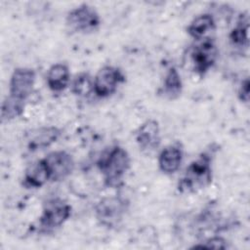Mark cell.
Here are the masks:
<instances>
[{"mask_svg":"<svg viewBox=\"0 0 250 250\" xmlns=\"http://www.w3.org/2000/svg\"><path fill=\"white\" fill-rule=\"evenodd\" d=\"M184 159V149L180 143L165 146L158 155V167L163 174L172 175L176 173Z\"/></svg>","mask_w":250,"mask_h":250,"instance_id":"12","label":"cell"},{"mask_svg":"<svg viewBox=\"0 0 250 250\" xmlns=\"http://www.w3.org/2000/svg\"><path fill=\"white\" fill-rule=\"evenodd\" d=\"M71 91L78 97H89L94 94V78L88 72L77 74L71 83Z\"/></svg>","mask_w":250,"mask_h":250,"instance_id":"19","label":"cell"},{"mask_svg":"<svg viewBox=\"0 0 250 250\" xmlns=\"http://www.w3.org/2000/svg\"><path fill=\"white\" fill-rule=\"evenodd\" d=\"M129 201L121 196H107L101 199L95 206L97 221L104 227H117L128 211Z\"/></svg>","mask_w":250,"mask_h":250,"instance_id":"4","label":"cell"},{"mask_svg":"<svg viewBox=\"0 0 250 250\" xmlns=\"http://www.w3.org/2000/svg\"><path fill=\"white\" fill-rule=\"evenodd\" d=\"M229 247L228 241L222 236H211L202 242L194 245L192 248H205V249H227Z\"/></svg>","mask_w":250,"mask_h":250,"instance_id":"20","label":"cell"},{"mask_svg":"<svg viewBox=\"0 0 250 250\" xmlns=\"http://www.w3.org/2000/svg\"><path fill=\"white\" fill-rule=\"evenodd\" d=\"M250 82L249 78L245 77L241 82L237 90V97L239 101L243 104L249 103V96H250Z\"/></svg>","mask_w":250,"mask_h":250,"instance_id":"21","label":"cell"},{"mask_svg":"<svg viewBox=\"0 0 250 250\" xmlns=\"http://www.w3.org/2000/svg\"><path fill=\"white\" fill-rule=\"evenodd\" d=\"M135 140L144 152L150 153L157 149L161 143L159 123L155 119H147L135 132Z\"/></svg>","mask_w":250,"mask_h":250,"instance_id":"11","label":"cell"},{"mask_svg":"<svg viewBox=\"0 0 250 250\" xmlns=\"http://www.w3.org/2000/svg\"><path fill=\"white\" fill-rule=\"evenodd\" d=\"M35 79V71L32 68H16L11 75L9 83V95L14 98L26 101L33 91Z\"/></svg>","mask_w":250,"mask_h":250,"instance_id":"10","label":"cell"},{"mask_svg":"<svg viewBox=\"0 0 250 250\" xmlns=\"http://www.w3.org/2000/svg\"><path fill=\"white\" fill-rule=\"evenodd\" d=\"M125 74L114 65H104L94 77V94L100 99L112 96L118 87L125 82Z\"/></svg>","mask_w":250,"mask_h":250,"instance_id":"6","label":"cell"},{"mask_svg":"<svg viewBox=\"0 0 250 250\" xmlns=\"http://www.w3.org/2000/svg\"><path fill=\"white\" fill-rule=\"evenodd\" d=\"M48 181H50V175L42 158L31 163L25 169L22 185L26 188H39Z\"/></svg>","mask_w":250,"mask_h":250,"instance_id":"14","label":"cell"},{"mask_svg":"<svg viewBox=\"0 0 250 250\" xmlns=\"http://www.w3.org/2000/svg\"><path fill=\"white\" fill-rule=\"evenodd\" d=\"M48 88L54 93L64 91L70 82L69 68L65 63L58 62L50 66L46 76Z\"/></svg>","mask_w":250,"mask_h":250,"instance_id":"13","label":"cell"},{"mask_svg":"<svg viewBox=\"0 0 250 250\" xmlns=\"http://www.w3.org/2000/svg\"><path fill=\"white\" fill-rule=\"evenodd\" d=\"M216 21L211 14L205 13L195 17L188 25L187 31L190 37L195 40H203L208 38V34L214 31Z\"/></svg>","mask_w":250,"mask_h":250,"instance_id":"15","label":"cell"},{"mask_svg":"<svg viewBox=\"0 0 250 250\" xmlns=\"http://www.w3.org/2000/svg\"><path fill=\"white\" fill-rule=\"evenodd\" d=\"M65 22L71 31L90 33L98 29L101 24V18L95 7L84 3L68 12Z\"/></svg>","mask_w":250,"mask_h":250,"instance_id":"5","label":"cell"},{"mask_svg":"<svg viewBox=\"0 0 250 250\" xmlns=\"http://www.w3.org/2000/svg\"><path fill=\"white\" fill-rule=\"evenodd\" d=\"M249 16L247 13L239 15L234 26L229 34L230 44L240 50H247L249 46Z\"/></svg>","mask_w":250,"mask_h":250,"instance_id":"16","label":"cell"},{"mask_svg":"<svg viewBox=\"0 0 250 250\" xmlns=\"http://www.w3.org/2000/svg\"><path fill=\"white\" fill-rule=\"evenodd\" d=\"M61 130L56 126H41L25 132L23 141L28 151H37L49 147L61 137Z\"/></svg>","mask_w":250,"mask_h":250,"instance_id":"9","label":"cell"},{"mask_svg":"<svg viewBox=\"0 0 250 250\" xmlns=\"http://www.w3.org/2000/svg\"><path fill=\"white\" fill-rule=\"evenodd\" d=\"M213 150L201 152L186 168L178 183V190L182 193H192L208 187L213 179Z\"/></svg>","mask_w":250,"mask_h":250,"instance_id":"2","label":"cell"},{"mask_svg":"<svg viewBox=\"0 0 250 250\" xmlns=\"http://www.w3.org/2000/svg\"><path fill=\"white\" fill-rule=\"evenodd\" d=\"M182 91L183 81L181 74L175 66H171L165 73L159 93L168 100H176L181 96Z\"/></svg>","mask_w":250,"mask_h":250,"instance_id":"17","label":"cell"},{"mask_svg":"<svg viewBox=\"0 0 250 250\" xmlns=\"http://www.w3.org/2000/svg\"><path fill=\"white\" fill-rule=\"evenodd\" d=\"M218 55L219 50L213 38L200 40L190 54L194 72L199 76H204L214 66Z\"/></svg>","mask_w":250,"mask_h":250,"instance_id":"7","label":"cell"},{"mask_svg":"<svg viewBox=\"0 0 250 250\" xmlns=\"http://www.w3.org/2000/svg\"><path fill=\"white\" fill-rule=\"evenodd\" d=\"M130 166V155L119 145L106 148L97 161V167L102 174L104 186L112 188H120L123 185L124 177Z\"/></svg>","mask_w":250,"mask_h":250,"instance_id":"1","label":"cell"},{"mask_svg":"<svg viewBox=\"0 0 250 250\" xmlns=\"http://www.w3.org/2000/svg\"><path fill=\"white\" fill-rule=\"evenodd\" d=\"M49 175L50 181L60 182L70 176L75 168L73 156L66 150H55L48 153L43 158Z\"/></svg>","mask_w":250,"mask_h":250,"instance_id":"8","label":"cell"},{"mask_svg":"<svg viewBox=\"0 0 250 250\" xmlns=\"http://www.w3.org/2000/svg\"><path fill=\"white\" fill-rule=\"evenodd\" d=\"M25 107V101L8 96L2 103L1 105V118L2 121H11L20 117Z\"/></svg>","mask_w":250,"mask_h":250,"instance_id":"18","label":"cell"},{"mask_svg":"<svg viewBox=\"0 0 250 250\" xmlns=\"http://www.w3.org/2000/svg\"><path fill=\"white\" fill-rule=\"evenodd\" d=\"M71 206L61 197H51L44 202L39 217L41 232L48 233L61 228L70 217Z\"/></svg>","mask_w":250,"mask_h":250,"instance_id":"3","label":"cell"}]
</instances>
